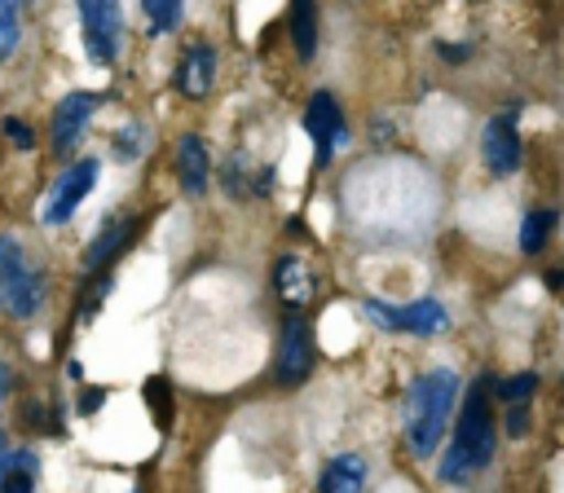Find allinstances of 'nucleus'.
<instances>
[{
  "label": "nucleus",
  "mask_w": 564,
  "mask_h": 493,
  "mask_svg": "<svg viewBox=\"0 0 564 493\" xmlns=\"http://www.w3.org/2000/svg\"><path fill=\"white\" fill-rule=\"evenodd\" d=\"M35 475H40L35 453L18 449V453H9V467L0 475V493H35Z\"/></svg>",
  "instance_id": "f3484780"
},
{
  "label": "nucleus",
  "mask_w": 564,
  "mask_h": 493,
  "mask_svg": "<svg viewBox=\"0 0 564 493\" xmlns=\"http://www.w3.org/2000/svg\"><path fill=\"white\" fill-rule=\"evenodd\" d=\"M542 282H546V291H555V295H564V260H560V264H551V269L542 273Z\"/></svg>",
  "instance_id": "393cba45"
},
{
  "label": "nucleus",
  "mask_w": 564,
  "mask_h": 493,
  "mask_svg": "<svg viewBox=\"0 0 564 493\" xmlns=\"http://www.w3.org/2000/svg\"><path fill=\"white\" fill-rule=\"evenodd\" d=\"M4 379H9V374H4V365H0V396H4Z\"/></svg>",
  "instance_id": "c85d7f7f"
},
{
  "label": "nucleus",
  "mask_w": 564,
  "mask_h": 493,
  "mask_svg": "<svg viewBox=\"0 0 564 493\" xmlns=\"http://www.w3.org/2000/svg\"><path fill=\"white\" fill-rule=\"evenodd\" d=\"M273 291H278L291 308H304V304L317 295V282H313V273H308V264H304L300 255H282V260L273 264Z\"/></svg>",
  "instance_id": "4468645a"
},
{
  "label": "nucleus",
  "mask_w": 564,
  "mask_h": 493,
  "mask_svg": "<svg viewBox=\"0 0 564 493\" xmlns=\"http://www.w3.org/2000/svg\"><path fill=\"white\" fill-rule=\"evenodd\" d=\"M97 92H70V97H62L57 106H53V123H48V145H53V154L57 158H66L70 154V145L84 136V128H88V119L97 114Z\"/></svg>",
  "instance_id": "9d476101"
},
{
  "label": "nucleus",
  "mask_w": 564,
  "mask_h": 493,
  "mask_svg": "<svg viewBox=\"0 0 564 493\" xmlns=\"http://www.w3.org/2000/svg\"><path fill=\"white\" fill-rule=\"evenodd\" d=\"M150 401H154L159 418H167V409H163V379H150Z\"/></svg>",
  "instance_id": "a878e982"
},
{
  "label": "nucleus",
  "mask_w": 564,
  "mask_h": 493,
  "mask_svg": "<svg viewBox=\"0 0 564 493\" xmlns=\"http://www.w3.org/2000/svg\"><path fill=\"white\" fill-rule=\"evenodd\" d=\"M123 238H128V220H106V224L97 229V238H93L84 264H88V269H101V264L123 246Z\"/></svg>",
  "instance_id": "a211bd4d"
},
{
  "label": "nucleus",
  "mask_w": 564,
  "mask_h": 493,
  "mask_svg": "<svg viewBox=\"0 0 564 493\" xmlns=\"http://www.w3.org/2000/svg\"><path fill=\"white\" fill-rule=\"evenodd\" d=\"M18 35H22V26H18V0H0V62L13 57Z\"/></svg>",
  "instance_id": "4be33fe9"
},
{
  "label": "nucleus",
  "mask_w": 564,
  "mask_h": 493,
  "mask_svg": "<svg viewBox=\"0 0 564 493\" xmlns=\"http://www.w3.org/2000/svg\"><path fill=\"white\" fill-rule=\"evenodd\" d=\"M79 26H84V48L97 66H110L123 48V9L119 0H75Z\"/></svg>",
  "instance_id": "423d86ee"
},
{
  "label": "nucleus",
  "mask_w": 564,
  "mask_h": 493,
  "mask_svg": "<svg viewBox=\"0 0 564 493\" xmlns=\"http://www.w3.org/2000/svg\"><path fill=\"white\" fill-rule=\"evenodd\" d=\"M502 431L511 440H524L533 431V405H502Z\"/></svg>",
  "instance_id": "5701e85b"
},
{
  "label": "nucleus",
  "mask_w": 564,
  "mask_h": 493,
  "mask_svg": "<svg viewBox=\"0 0 564 493\" xmlns=\"http://www.w3.org/2000/svg\"><path fill=\"white\" fill-rule=\"evenodd\" d=\"M304 132L313 136V163L326 167L335 158V150L348 141V123H344V110L330 92H313L308 106H304Z\"/></svg>",
  "instance_id": "0eeeda50"
},
{
  "label": "nucleus",
  "mask_w": 564,
  "mask_h": 493,
  "mask_svg": "<svg viewBox=\"0 0 564 493\" xmlns=\"http://www.w3.org/2000/svg\"><path fill=\"white\" fill-rule=\"evenodd\" d=\"M291 40H295L300 62L317 53V4L313 0H291Z\"/></svg>",
  "instance_id": "dca6fc26"
},
{
  "label": "nucleus",
  "mask_w": 564,
  "mask_h": 493,
  "mask_svg": "<svg viewBox=\"0 0 564 493\" xmlns=\"http://www.w3.org/2000/svg\"><path fill=\"white\" fill-rule=\"evenodd\" d=\"M132 493H141V489H132Z\"/></svg>",
  "instance_id": "c756f323"
},
{
  "label": "nucleus",
  "mask_w": 564,
  "mask_h": 493,
  "mask_svg": "<svg viewBox=\"0 0 564 493\" xmlns=\"http://www.w3.org/2000/svg\"><path fill=\"white\" fill-rule=\"evenodd\" d=\"M97 405H101V392H88V396H84V401H79V409H84V414H93V409H97Z\"/></svg>",
  "instance_id": "bb28decb"
},
{
  "label": "nucleus",
  "mask_w": 564,
  "mask_h": 493,
  "mask_svg": "<svg viewBox=\"0 0 564 493\" xmlns=\"http://www.w3.org/2000/svg\"><path fill=\"white\" fill-rule=\"evenodd\" d=\"M458 401H463V379L449 365L423 370L405 387V396H401V436H405V449L414 458H432L441 449L445 431L454 427Z\"/></svg>",
  "instance_id": "f03ea898"
},
{
  "label": "nucleus",
  "mask_w": 564,
  "mask_h": 493,
  "mask_svg": "<svg viewBox=\"0 0 564 493\" xmlns=\"http://www.w3.org/2000/svg\"><path fill=\"white\" fill-rule=\"evenodd\" d=\"M93 185H97V158H79V163H70V167L57 176V185L48 189L40 220H44V224H66Z\"/></svg>",
  "instance_id": "1a4fd4ad"
},
{
  "label": "nucleus",
  "mask_w": 564,
  "mask_h": 493,
  "mask_svg": "<svg viewBox=\"0 0 564 493\" xmlns=\"http://www.w3.org/2000/svg\"><path fill=\"white\" fill-rule=\"evenodd\" d=\"M4 467H9V440H4V431H0V475H4Z\"/></svg>",
  "instance_id": "cd10ccee"
},
{
  "label": "nucleus",
  "mask_w": 564,
  "mask_h": 493,
  "mask_svg": "<svg viewBox=\"0 0 564 493\" xmlns=\"http://www.w3.org/2000/svg\"><path fill=\"white\" fill-rule=\"evenodd\" d=\"M361 313L392 335H419V339H436L449 330V308L441 299H410V304H383V299H366Z\"/></svg>",
  "instance_id": "7ed1b4c3"
},
{
  "label": "nucleus",
  "mask_w": 564,
  "mask_h": 493,
  "mask_svg": "<svg viewBox=\"0 0 564 493\" xmlns=\"http://www.w3.org/2000/svg\"><path fill=\"white\" fill-rule=\"evenodd\" d=\"M313 357H317V348H313V330H308V321L295 313V317H286L282 321V335H278V383L282 387H300L308 374H313Z\"/></svg>",
  "instance_id": "6e6552de"
},
{
  "label": "nucleus",
  "mask_w": 564,
  "mask_h": 493,
  "mask_svg": "<svg viewBox=\"0 0 564 493\" xmlns=\"http://www.w3.org/2000/svg\"><path fill=\"white\" fill-rule=\"evenodd\" d=\"M176 92L189 97V101H203L216 84V48L212 44H189L176 62V75H172Z\"/></svg>",
  "instance_id": "9b49d317"
},
{
  "label": "nucleus",
  "mask_w": 564,
  "mask_h": 493,
  "mask_svg": "<svg viewBox=\"0 0 564 493\" xmlns=\"http://www.w3.org/2000/svg\"><path fill=\"white\" fill-rule=\"evenodd\" d=\"M516 114H520V106L485 119V128H480V163L494 180H507L524 167V136L516 128Z\"/></svg>",
  "instance_id": "20e7f679"
},
{
  "label": "nucleus",
  "mask_w": 564,
  "mask_h": 493,
  "mask_svg": "<svg viewBox=\"0 0 564 493\" xmlns=\"http://www.w3.org/2000/svg\"><path fill=\"white\" fill-rule=\"evenodd\" d=\"M538 387H542L538 370H516V374L498 379V405H533Z\"/></svg>",
  "instance_id": "6ab92c4d"
},
{
  "label": "nucleus",
  "mask_w": 564,
  "mask_h": 493,
  "mask_svg": "<svg viewBox=\"0 0 564 493\" xmlns=\"http://www.w3.org/2000/svg\"><path fill=\"white\" fill-rule=\"evenodd\" d=\"M176 176H181V189L185 194H203L207 189V176H212V158H207V145H203V136H181L176 141Z\"/></svg>",
  "instance_id": "ddd939ff"
},
{
  "label": "nucleus",
  "mask_w": 564,
  "mask_h": 493,
  "mask_svg": "<svg viewBox=\"0 0 564 493\" xmlns=\"http://www.w3.org/2000/svg\"><path fill=\"white\" fill-rule=\"evenodd\" d=\"M145 136H150V132H145V123H141V119L123 123V128L115 132V145H110V150H115V158H123V163H128V158H137V154L145 150Z\"/></svg>",
  "instance_id": "412c9836"
},
{
  "label": "nucleus",
  "mask_w": 564,
  "mask_h": 493,
  "mask_svg": "<svg viewBox=\"0 0 564 493\" xmlns=\"http://www.w3.org/2000/svg\"><path fill=\"white\" fill-rule=\"evenodd\" d=\"M40 273L22 260V246L18 238H0V304L13 313V317H31L40 308Z\"/></svg>",
  "instance_id": "39448f33"
},
{
  "label": "nucleus",
  "mask_w": 564,
  "mask_h": 493,
  "mask_svg": "<svg viewBox=\"0 0 564 493\" xmlns=\"http://www.w3.org/2000/svg\"><path fill=\"white\" fill-rule=\"evenodd\" d=\"M498 379L494 374H480L463 387V401H458V414H454V427H449V445L436 462V480L441 484H471L476 475L489 471L494 453H498Z\"/></svg>",
  "instance_id": "f257e3e1"
},
{
  "label": "nucleus",
  "mask_w": 564,
  "mask_h": 493,
  "mask_svg": "<svg viewBox=\"0 0 564 493\" xmlns=\"http://www.w3.org/2000/svg\"><path fill=\"white\" fill-rule=\"evenodd\" d=\"M4 132L13 136V145H18V150H31V145H35V132H31L22 119H4Z\"/></svg>",
  "instance_id": "b1692460"
},
{
  "label": "nucleus",
  "mask_w": 564,
  "mask_h": 493,
  "mask_svg": "<svg viewBox=\"0 0 564 493\" xmlns=\"http://www.w3.org/2000/svg\"><path fill=\"white\" fill-rule=\"evenodd\" d=\"M555 224H560V211L551 202H529L524 216H520V229H516L520 255H542L555 238Z\"/></svg>",
  "instance_id": "f8f14e48"
},
{
  "label": "nucleus",
  "mask_w": 564,
  "mask_h": 493,
  "mask_svg": "<svg viewBox=\"0 0 564 493\" xmlns=\"http://www.w3.org/2000/svg\"><path fill=\"white\" fill-rule=\"evenodd\" d=\"M366 458L361 453H339L322 467L317 475V493H361L366 489Z\"/></svg>",
  "instance_id": "2eb2a0df"
},
{
  "label": "nucleus",
  "mask_w": 564,
  "mask_h": 493,
  "mask_svg": "<svg viewBox=\"0 0 564 493\" xmlns=\"http://www.w3.org/2000/svg\"><path fill=\"white\" fill-rule=\"evenodd\" d=\"M141 9H145V18H150V31L163 35V31H176L185 4H181V0H141Z\"/></svg>",
  "instance_id": "aec40b11"
}]
</instances>
